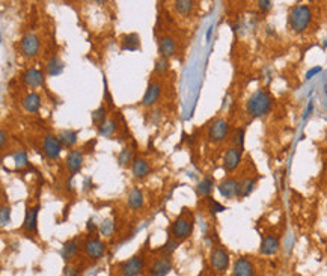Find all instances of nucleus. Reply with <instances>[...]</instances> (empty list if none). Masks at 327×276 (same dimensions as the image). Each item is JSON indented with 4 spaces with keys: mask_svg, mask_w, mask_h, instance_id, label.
Segmentation results:
<instances>
[{
    "mask_svg": "<svg viewBox=\"0 0 327 276\" xmlns=\"http://www.w3.org/2000/svg\"><path fill=\"white\" fill-rule=\"evenodd\" d=\"M6 141H8V134H6L5 130H2V131H0V148H5Z\"/></svg>",
    "mask_w": 327,
    "mask_h": 276,
    "instance_id": "nucleus-46",
    "label": "nucleus"
},
{
    "mask_svg": "<svg viewBox=\"0 0 327 276\" xmlns=\"http://www.w3.org/2000/svg\"><path fill=\"white\" fill-rule=\"evenodd\" d=\"M323 71V68L321 66H314V68H311V70L306 73V80H309V79H312L314 76H317L318 73H321Z\"/></svg>",
    "mask_w": 327,
    "mask_h": 276,
    "instance_id": "nucleus-45",
    "label": "nucleus"
},
{
    "mask_svg": "<svg viewBox=\"0 0 327 276\" xmlns=\"http://www.w3.org/2000/svg\"><path fill=\"white\" fill-rule=\"evenodd\" d=\"M173 8L175 11L180 14V16H190L195 9V2L193 0H175L173 2Z\"/></svg>",
    "mask_w": 327,
    "mask_h": 276,
    "instance_id": "nucleus-31",
    "label": "nucleus"
},
{
    "mask_svg": "<svg viewBox=\"0 0 327 276\" xmlns=\"http://www.w3.org/2000/svg\"><path fill=\"white\" fill-rule=\"evenodd\" d=\"M279 249H280L279 237L265 236L261 242V246H260V254L265 255V257H271V255H276L279 252Z\"/></svg>",
    "mask_w": 327,
    "mask_h": 276,
    "instance_id": "nucleus-21",
    "label": "nucleus"
},
{
    "mask_svg": "<svg viewBox=\"0 0 327 276\" xmlns=\"http://www.w3.org/2000/svg\"><path fill=\"white\" fill-rule=\"evenodd\" d=\"M104 101H106V106L107 107H113V98H112L110 92H109V89H107V81H106V79H104Z\"/></svg>",
    "mask_w": 327,
    "mask_h": 276,
    "instance_id": "nucleus-43",
    "label": "nucleus"
},
{
    "mask_svg": "<svg viewBox=\"0 0 327 276\" xmlns=\"http://www.w3.org/2000/svg\"><path fill=\"white\" fill-rule=\"evenodd\" d=\"M9 222H11V205L2 204V207H0V225H2V228H5L6 225H9Z\"/></svg>",
    "mask_w": 327,
    "mask_h": 276,
    "instance_id": "nucleus-38",
    "label": "nucleus"
},
{
    "mask_svg": "<svg viewBox=\"0 0 327 276\" xmlns=\"http://www.w3.org/2000/svg\"><path fill=\"white\" fill-rule=\"evenodd\" d=\"M229 136V122L225 118H216L207 130V137L211 144H222Z\"/></svg>",
    "mask_w": 327,
    "mask_h": 276,
    "instance_id": "nucleus-5",
    "label": "nucleus"
},
{
    "mask_svg": "<svg viewBox=\"0 0 327 276\" xmlns=\"http://www.w3.org/2000/svg\"><path fill=\"white\" fill-rule=\"evenodd\" d=\"M195 222L196 220H195V216H193L192 211H183L171 224V227L168 229V236L175 239V240H178V242H183L193 234Z\"/></svg>",
    "mask_w": 327,
    "mask_h": 276,
    "instance_id": "nucleus-2",
    "label": "nucleus"
},
{
    "mask_svg": "<svg viewBox=\"0 0 327 276\" xmlns=\"http://www.w3.org/2000/svg\"><path fill=\"white\" fill-rule=\"evenodd\" d=\"M271 107H273V98L270 92L265 89H258L246 101V114L250 118H264L271 112Z\"/></svg>",
    "mask_w": 327,
    "mask_h": 276,
    "instance_id": "nucleus-1",
    "label": "nucleus"
},
{
    "mask_svg": "<svg viewBox=\"0 0 327 276\" xmlns=\"http://www.w3.org/2000/svg\"><path fill=\"white\" fill-rule=\"evenodd\" d=\"M217 190L225 199H234L240 195V181L235 177H225L223 180L217 184Z\"/></svg>",
    "mask_w": 327,
    "mask_h": 276,
    "instance_id": "nucleus-13",
    "label": "nucleus"
},
{
    "mask_svg": "<svg viewBox=\"0 0 327 276\" xmlns=\"http://www.w3.org/2000/svg\"><path fill=\"white\" fill-rule=\"evenodd\" d=\"M171 70V62L166 58L158 56L154 62V74L157 76H165Z\"/></svg>",
    "mask_w": 327,
    "mask_h": 276,
    "instance_id": "nucleus-36",
    "label": "nucleus"
},
{
    "mask_svg": "<svg viewBox=\"0 0 327 276\" xmlns=\"http://www.w3.org/2000/svg\"><path fill=\"white\" fill-rule=\"evenodd\" d=\"M80 244H81L80 236H76V237H73V239H70V240H66V242L62 244L61 257H62V260L65 261V264H70L71 261L78 255Z\"/></svg>",
    "mask_w": 327,
    "mask_h": 276,
    "instance_id": "nucleus-16",
    "label": "nucleus"
},
{
    "mask_svg": "<svg viewBox=\"0 0 327 276\" xmlns=\"http://www.w3.org/2000/svg\"><path fill=\"white\" fill-rule=\"evenodd\" d=\"M160 95H161V83L157 80H149V83L145 89V94L142 97L139 106L146 107V109L156 106L157 101L160 100Z\"/></svg>",
    "mask_w": 327,
    "mask_h": 276,
    "instance_id": "nucleus-12",
    "label": "nucleus"
},
{
    "mask_svg": "<svg viewBox=\"0 0 327 276\" xmlns=\"http://www.w3.org/2000/svg\"><path fill=\"white\" fill-rule=\"evenodd\" d=\"M83 162H85V153L81 149H70L66 159H65V168L70 172L71 177L77 175L81 168H83Z\"/></svg>",
    "mask_w": 327,
    "mask_h": 276,
    "instance_id": "nucleus-14",
    "label": "nucleus"
},
{
    "mask_svg": "<svg viewBox=\"0 0 327 276\" xmlns=\"http://www.w3.org/2000/svg\"><path fill=\"white\" fill-rule=\"evenodd\" d=\"M20 49H21V54L27 59H33L38 56L39 49H41V41L39 36L35 32H27L23 35L21 41H20Z\"/></svg>",
    "mask_w": 327,
    "mask_h": 276,
    "instance_id": "nucleus-9",
    "label": "nucleus"
},
{
    "mask_svg": "<svg viewBox=\"0 0 327 276\" xmlns=\"http://www.w3.org/2000/svg\"><path fill=\"white\" fill-rule=\"evenodd\" d=\"M133 160H134V157H133V151H131L130 146H124L119 151V154H118V164L119 166L128 168L133 164Z\"/></svg>",
    "mask_w": 327,
    "mask_h": 276,
    "instance_id": "nucleus-32",
    "label": "nucleus"
},
{
    "mask_svg": "<svg viewBox=\"0 0 327 276\" xmlns=\"http://www.w3.org/2000/svg\"><path fill=\"white\" fill-rule=\"evenodd\" d=\"M157 50L158 56L171 59L176 54V43L171 35H161L157 39Z\"/></svg>",
    "mask_w": 327,
    "mask_h": 276,
    "instance_id": "nucleus-17",
    "label": "nucleus"
},
{
    "mask_svg": "<svg viewBox=\"0 0 327 276\" xmlns=\"http://www.w3.org/2000/svg\"><path fill=\"white\" fill-rule=\"evenodd\" d=\"M86 231L89 234H95V231H98V225L95 224V220L92 217L88 219V222H86Z\"/></svg>",
    "mask_w": 327,
    "mask_h": 276,
    "instance_id": "nucleus-44",
    "label": "nucleus"
},
{
    "mask_svg": "<svg viewBox=\"0 0 327 276\" xmlns=\"http://www.w3.org/2000/svg\"><path fill=\"white\" fill-rule=\"evenodd\" d=\"M119 130V122L116 118L113 116H109L101 126L97 129V134L100 137H112L116 134V131Z\"/></svg>",
    "mask_w": 327,
    "mask_h": 276,
    "instance_id": "nucleus-23",
    "label": "nucleus"
},
{
    "mask_svg": "<svg viewBox=\"0 0 327 276\" xmlns=\"http://www.w3.org/2000/svg\"><path fill=\"white\" fill-rule=\"evenodd\" d=\"M39 209H41L39 204H35L32 207L27 205V209H26L24 222L21 225V231L29 239L38 237V214H39Z\"/></svg>",
    "mask_w": 327,
    "mask_h": 276,
    "instance_id": "nucleus-6",
    "label": "nucleus"
},
{
    "mask_svg": "<svg viewBox=\"0 0 327 276\" xmlns=\"http://www.w3.org/2000/svg\"><path fill=\"white\" fill-rule=\"evenodd\" d=\"M41 101H43L41 95L36 91H31L23 97L21 104H23V109L27 114H36L41 109Z\"/></svg>",
    "mask_w": 327,
    "mask_h": 276,
    "instance_id": "nucleus-20",
    "label": "nucleus"
},
{
    "mask_svg": "<svg viewBox=\"0 0 327 276\" xmlns=\"http://www.w3.org/2000/svg\"><path fill=\"white\" fill-rule=\"evenodd\" d=\"M255 186H256V178L244 177L243 180H240V195H238V198H248L253 192Z\"/></svg>",
    "mask_w": 327,
    "mask_h": 276,
    "instance_id": "nucleus-30",
    "label": "nucleus"
},
{
    "mask_svg": "<svg viewBox=\"0 0 327 276\" xmlns=\"http://www.w3.org/2000/svg\"><path fill=\"white\" fill-rule=\"evenodd\" d=\"M312 21V11L308 5H294L288 16V26L294 33H302Z\"/></svg>",
    "mask_w": 327,
    "mask_h": 276,
    "instance_id": "nucleus-3",
    "label": "nucleus"
},
{
    "mask_svg": "<svg viewBox=\"0 0 327 276\" xmlns=\"http://www.w3.org/2000/svg\"><path fill=\"white\" fill-rule=\"evenodd\" d=\"M63 276H80V269L76 264H65L63 267Z\"/></svg>",
    "mask_w": 327,
    "mask_h": 276,
    "instance_id": "nucleus-41",
    "label": "nucleus"
},
{
    "mask_svg": "<svg viewBox=\"0 0 327 276\" xmlns=\"http://www.w3.org/2000/svg\"><path fill=\"white\" fill-rule=\"evenodd\" d=\"M161 119V110H153L146 115V124L148 126H157Z\"/></svg>",
    "mask_w": 327,
    "mask_h": 276,
    "instance_id": "nucleus-39",
    "label": "nucleus"
},
{
    "mask_svg": "<svg viewBox=\"0 0 327 276\" xmlns=\"http://www.w3.org/2000/svg\"><path fill=\"white\" fill-rule=\"evenodd\" d=\"M23 80H24V83L29 88L36 89V88H41L44 85V74H43V71L39 70V68L32 66V68H27V70L24 71Z\"/></svg>",
    "mask_w": 327,
    "mask_h": 276,
    "instance_id": "nucleus-18",
    "label": "nucleus"
},
{
    "mask_svg": "<svg viewBox=\"0 0 327 276\" xmlns=\"http://www.w3.org/2000/svg\"><path fill=\"white\" fill-rule=\"evenodd\" d=\"M106 251H107V246L98 236H92V234H89L86 240L83 242V252L91 260L103 258L106 255Z\"/></svg>",
    "mask_w": 327,
    "mask_h": 276,
    "instance_id": "nucleus-8",
    "label": "nucleus"
},
{
    "mask_svg": "<svg viewBox=\"0 0 327 276\" xmlns=\"http://www.w3.org/2000/svg\"><path fill=\"white\" fill-rule=\"evenodd\" d=\"M233 276H255L253 263L246 257L237 258L233 266Z\"/></svg>",
    "mask_w": 327,
    "mask_h": 276,
    "instance_id": "nucleus-19",
    "label": "nucleus"
},
{
    "mask_svg": "<svg viewBox=\"0 0 327 276\" xmlns=\"http://www.w3.org/2000/svg\"><path fill=\"white\" fill-rule=\"evenodd\" d=\"M241 160H243V151L231 145V146L225 151V156H223V169H225L228 174L234 172V171L240 166Z\"/></svg>",
    "mask_w": 327,
    "mask_h": 276,
    "instance_id": "nucleus-15",
    "label": "nucleus"
},
{
    "mask_svg": "<svg viewBox=\"0 0 327 276\" xmlns=\"http://www.w3.org/2000/svg\"><path fill=\"white\" fill-rule=\"evenodd\" d=\"M180 243H181V242H178V240H175V239H172V237H169V236H168L166 243L163 244V246H160L156 252H158L160 255H168V257H172V254H173L176 249H178Z\"/></svg>",
    "mask_w": 327,
    "mask_h": 276,
    "instance_id": "nucleus-33",
    "label": "nucleus"
},
{
    "mask_svg": "<svg viewBox=\"0 0 327 276\" xmlns=\"http://www.w3.org/2000/svg\"><path fill=\"white\" fill-rule=\"evenodd\" d=\"M145 264H146V252L145 249H142L136 252L128 260L121 261L118 264V272L121 273V276H139L145 270Z\"/></svg>",
    "mask_w": 327,
    "mask_h": 276,
    "instance_id": "nucleus-4",
    "label": "nucleus"
},
{
    "mask_svg": "<svg viewBox=\"0 0 327 276\" xmlns=\"http://www.w3.org/2000/svg\"><path fill=\"white\" fill-rule=\"evenodd\" d=\"M78 134L80 131L78 130H73V129H63L58 133V137L62 144L63 148H73L77 142H78Z\"/></svg>",
    "mask_w": 327,
    "mask_h": 276,
    "instance_id": "nucleus-24",
    "label": "nucleus"
},
{
    "mask_svg": "<svg viewBox=\"0 0 327 276\" xmlns=\"http://www.w3.org/2000/svg\"><path fill=\"white\" fill-rule=\"evenodd\" d=\"M131 174L136 180H145V178L151 174V166L145 159L134 157L133 164H131Z\"/></svg>",
    "mask_w": 327,
    "mask_h": 276,
    "instance_id": "nucleus-22",
    "label": "nucleus"
},
{
    "mask_svg": "<svg viewBox=\"0 0 327 276\" xmlns=\"http://www.w3.org/2000/svg\"><path fill=\"white\" fill-rule=\"evenodd\" d=\"M121 50L122 51H138L140 50V36L138 33H125L121 39Z\"/></svg>",
    "mask_w": 327,
    "mask_h": 276,
    "instance_id": "nucleus-25",
    "label": "nucleus"
},
{
    "mask_svg": "<svg viewBox=\"0 0 327 276\" xmlns=\"http://www.w3.org/2000/svg\"><path fill=\"white\" fill-rule=\"evenodd\" d=\"M145 204V196H143V192L139 189V187H133L130 192H128V198H127V205L130 207L131 210H140Z\"/></svg>",
    "mask_w": 327,
    "mask_h": 276,
    "instance_id": "nucleus-26",
    "label": "nucleus"
},
{
    "mask_svg": "<svg viewBox=\"0 0 327 276\" xmlns=\"http://www.w3.org/2000/svg\"><path fill=\"white\" fill-rule=\"evenodd\" d=\"M12 159H14V163H16L17 169H24L29 166V157H27V153L23 149L17 151V153L12 156Z\"/></svg>",
    "mask_w": 327,
    "mask_h": 276,
    "instance_id": "nucleus-37",
    "label": "nucleus"
},
{
    "mask_svg": "<svg viewBox=\"0 0 327 276\" xmlns=\"http://www.w3.org/2000/svg\"><path fill=\"white\" fill-rule=\"evenodd\" d=\"M46 70H47V76H50V77H56V76H61V74L63 73V70H65V64H63V61H62L59 56H51L50 61L47 62Z\"/></svg>",
    "mask_w": 327,
    "mask_h": 276,
    "instance_id": "nucleus-27",
    "label": "nucleus"
},
{
    "mask_svg": "<svg viewBox=\"0 0 327 276\" xmlns=\"http://www.w3.org/2000/svg\"><path fill=\"white\" fill-rule=\"evenodd\" d=\"M208 201H210V205H208V209H210V211H211V214L214 216L216 213H222V211H225L226 210V207L225 205H222L220 202H217L216 199H213L211 196L208 198Z\"/></svg>",
    "mask_w": 327,
    "mask_h": 276,
    "instance_id": "nucleus-40",
    "label": "nucleus"
},
{
    "mask_svg": "<svg viewBox=\"0 0 327 276\" xmlns=\"http://www.w3.org/2000/svg\"><path fill=\"white\" fill-rule=\"evenodd\" d=\"M91 118H92V124L98 129L101 124L109 118V107L103 103L101 106H98L95 110H92Z\"/></svg>",
    "mask_w": 327,
    "mask_h": 276,
    "instance_id": "nucleus-29",
    "label": "nucleus"
},
{
    "mask_svg": "<svg viewBox=\"0 0 327 276\" xmlns=\"http://www.w3.org/2000/svg\"><path fill=\"white\" fill-rule=\"evenodd\" d=\"M43 149H44V154L47 157V160L50 162H56L59 160L61 154H62V144L59 141L58 134H46L44 137V142H43Z\"/></svg>",
    "mask_w": 327,
    "mask_h": 276,
    "instance_id": "nucleus-11",
    "label": "nucleus"
},
{
    "mask_svg": "<svg viewBox=\"0 0 327 276\" xmlns=\"http://www.w3.org/2000/svg\"><path fill=\"white\" fill-rule=\"evenodd\" d=\"M231 264V257L226 247L216 246L210 252V266L217 273H225Z\"/></svg>",
    "mask_w": 327,
    "mask_h": 276,
    "instance_id": "nucleus-7",
    "label": "nucleus"
},
{
    "mask_svg": "<svg viewBox=\"0 0 327 276\" xmlns=\"http://www.w3.org/2000/svg\"><path fill=\"white\" fill-rule=\"evenodd\" d=\"M213 190H214V178L213 177H203L196 186V193L203 198H210Z\"/></svg>",
    "mask_w": 327,
    "mask_h": 276,
    "instance_id": "nucleus-28",
    "label": "nucleus"
},
{
    "mask_svg": "<svg viewBox=\"0 0 327 276\" xmlns=\"http://www.w3.org/2000/svg\"><path fill=\"white\" fill-rule=\"evenodd\" d=\"M244 136H246V130L238 127L233 131V134H231V144H233V146L244 151Z\"/></svg>",
    "mask_w": 327,
    "mask_h": 276,
    "instance_id": "nucleus-35",
    "label": "nucleus"
},
{
    "mask_svg": "<svg viewBox=\"0 0 327 276\" xmlns=\"http://www.w3.org/2000/svg\"><path fill=\"white\" fill-rule=\"evenodd\" d=\"M256 5H258V9H260L261 12H264V14L273 9V2H270V0H260Z\"/></svg>",
    "mask_w": 327,
    "mask_h": 276,
    "instance_id": "nucleus-42",
    "label": "nucleus"
},
{
    "mask_svg": "<svg viewBox=\"0 0 327 276\" xmlns=\"http://www.w3.org/2000/svg\"><path fill=\"white\" fill-rule=\"evenodd\" d=\"M173 269V260L168 255L156 257L148 267V276H168Z\"/></svg>",
    "mask_w": 327,
    "mask_h": 276,
    "instance_id": "nucleus-10",
    "label": "nucleus"
},
{
    "mask_svg": "<svg viewBox=\"0 0 327 276\" xmlns=\"http://www.w3.org/2000/svg\"><path fill=\"white\" fill-rule=\"evenodd\" d=\"M115 232V222L112 219H104L103 222L98 225V234L104 239L112 237Z\"/></svg>",
    "mask_w": 327,
    "mask_h": 276,
    "instance_id": "nucleus-34",
    "label": "nucleus"
}]
</instances>
